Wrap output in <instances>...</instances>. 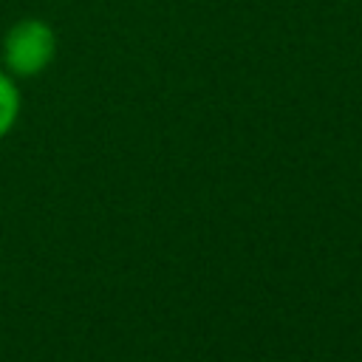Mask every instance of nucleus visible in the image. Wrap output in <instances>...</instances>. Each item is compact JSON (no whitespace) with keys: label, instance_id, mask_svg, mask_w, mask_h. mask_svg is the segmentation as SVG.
Wrapping results in <instances>:
<instances>
[{"label":"nucleus","instance_id":"nucleus-1","mask_svg":"<svg viewBox=\"0 0 362 362\" xmlns=\"http://www.w3.org/2000/svg\"><path fill=\"white\" fill-rule=\"evenodd\" d=\"M57 54V37L42 20H20L3 40V59L11 74L34 76L51 65Z\"/></svg>","mask_w":362,"mask_h":362},{"label":"nucleus","instance_id":"nucleus-2","mask_svg":"<svg viewBox=\"0 0 362 362\" xmlns=\"http://www.w3.org/2000/svg\"><path fill=\"white\" fill-rule=\"evenodd\" d=\"M20 113V90L8 74L0 71V139L14 127Z\"/></svg>","mask_w":362,"mask_h":362}]
</instances>
